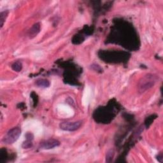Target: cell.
<instances>
[{
    "mask_svg": "<svg viewBox=\"0 0 163 163\" xmlns=\"http://www.w3.org/2000/svg\"><path fill=\"white\" fill-rule=\"evenodd\" d=\"M158 80L157 76L153 74H146V75L141 78L139 81L138 84V88L139 92L143 93H145L147 90L155 85Z\"/></svg>",
    "mask_w": 163,
    "mask_h": 163,
    "instance_id": "cell-1",
    "label": "cell"
},
{
    "mask_svg": "<svg viewBox=\"0 0 163 163\" xmlns=\"http://www.w3.org/2000/svg\"><path fill=\"white\" fill-rule=\"evenodd\" d=\"M21 134V129L19 127H15V128L10 129L6 134L3 137L2 141L4 144L7 145L13 144L14 142L16 141L20 135Z\"/></svg>",
    "mask_w": 163,
    "mask_h": 163,
    "instance_id": "cell-2",
    "label": "cell"
},
{
    "mask_svg": "<svg viewBox=\"0 0 163 163\" xmlns=\"http://www.w3.org/2000/svg\"><path fill=\"white\" fill-rule=\"evenodd\" d=\"M82 121H75V122H61L59 124V128L61 129L67 131H74L78 129L82 126Z\"/></svg>",
    "mask_w": 163,
    "mask_h": 163,
    "instance_id": "cell-3",
    "label": "cell"
},
{
    "mask_svg": "<svg viewBox=\"0 0 163 163\" xmlns=\"http://www.w3.org/2000/svg\"><path fill=\"white\" fill-rule=\"evenodd\" d=\"M60 145V141L55 139H49V140L43 141L40 142L39 147L42 149H52Z\"/></svg>",
    "mask_w": 163,
    "mask_h": 163,
    "instance_id": "cell-4",
    "label": "cell"
},
{
    "mask_svg": "<svg viewBox=\"0 0 163 163\" xmlns=\"http://www.w3.org/2000/svg\"><path fill=\"white\" fill-rule=\"evenodd\" d=\"M39 31H40V26H39V24H35L29 31V37L31 38L34 37L35 36H37V34L39 32Z\"/></svg>",
    "mask_w": 163,
    "mask_h": 163,
    "instance_id": "cell-5",
    "label": "cell"
},
{
    "mask_svg": "<svg viewBox=\"0 0 163 163\" xmlns=\"http://www.w3.org/2000/svg\"><path fill=\"white\" fill-rule=\"evenodd\" d=\"M35 84L39 87L47 88V87H49L50 86V82L48 80H47V79L41 78V79H38V80L36 81Z\"/></svg>",
    "mask_w": 163,
    "mask_h": 163,
    "instance_id": "cell-6",
    "label": "cell"
},
{
    "mask_svg": "<svg viewBox=\"0 0 163 163\" xmlns=\"http://www.w3.org/2000/svg\"><path fill=\"white\" fill-rule=\"evenodd\" d=\"M11 68L15 71L17 72H19L22 69V64L21 61H15L14 62L12 65H11Z\"/></svg>",
    "mask_w": 163,
    "mask_h": 163,
    "instance_id": "cell-7",
    "label": "cell"
},
{
    "mask_svg": "<svg viewBox=\"0 0 163 163\" xmlns=\"http://www.w3.org/2000/svg\"><path fill=\"white\" fill-rule=\"evenodd\" d=\"M8 14H9V11L8 10L3 11L0 14V25H1V27L3 26L4 22H5V20L8 16Z\"/></svg>",
    "mask_w": 163,
    "mask_h": 163,
    "instance_id": "cell-8",
    "label": "cell"
},
{
    "mask_svg": "<svg viewBox=\"0 0 163 163\" xmlns=\"http://www.w3.org/2000/svg\"><path fill=\"white\" fill-rule=\"evenodd\" d=\"M33 140L31 139H26V141L23 143L22 147L23 149H29L33 146Z\"/></svg>",
    "mask_w": 163,
    "mask_h": 163,
    "instance_id": "cell-9",
    "label": "cell"
},
{
    "mask_svg": "<svg viewBox=\"0 0 163 163\" xmlns=\"http://www.w3.org/2000/svg\"><path fill=\"white\" fill-rule=\"evenodd\" d=\"M113 156H114V151H113V150H110L109 151H108V152H107L106 161L107 162H111L113 159Z\"/></svg>",
    "mask_w": 163,
    "mask_h": 163,
    "instance_id": "cell-10",
    "label": "cell"
},
{
    "mask_svg": "<svg viewBox=\"0 0 163 163\" xmlns=\"http://www.w3.org/2000/svg\"><path fill=\"white\" fill-rule=\"evenodd\" d=\"M158 158H157V159L160 162H162V154L161 153L160 154L158 155Z\"/></svg>",
    "mask_w": 163,
    "mask_h": 163,
    "instance_id": "cell-11",
    "label": "cell"
}]
</instances>
